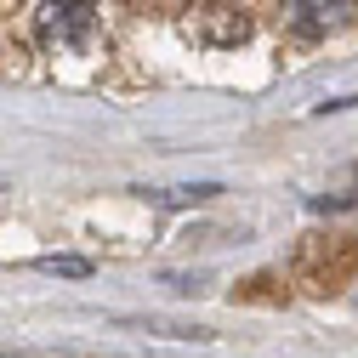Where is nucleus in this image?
Here are the masks:
<instances>
[{"label": "nucleus", "mask_w": 358, "mask_h": 358, "mask_svg": "<svg viewBox=\"0 0 358 358\" xmlns=\"http://www.w3.org/2000/svg\"><path fill=\"white\" fill-rule=\"evenodd\" d=\"M40 267H46V273H63V279H85L92 273V262H80V256H46Z\"/></svg>", "instance_id": "obj_4"}, {"label": "nucleus", "mask_w": 358, "mask_h": 358, "mask_svg": "<svg viewBox=\"0 0 358 358\" xmlns=\"http://www.w3.org/2000/svg\"><path fill=\"white\" fill-rule=\"evenodd\" d=\"M34 29L52 52H92L97 46V6L92 0H46L34 12Z\"/></svg>", "instance_id": "obj_1"}, {"label": "nucleus", "mask_w": 358, "mask_h": 358, "mask_svg": "<svg viewBox=\"0 0 358 358\" xmlns=\"http://www.w3.org/2000/svg\"><path fill=\"white\" fill-rule=\"evenodd\" d=\"M352 17V0H279V29L296 40H319Z\"/></svg>", "instance_id": "obj_2"}, {"label": "nucleus", "mask_w": 358, "mask_h": 358, "mask_svg": "<svg viewBox=\"0 0 358 358\" xmlns=\"http://www.w3.org/2000/svg\"><path fill=\"white\" fill-rule=\"evenodd\" d=\"M194 34L205 40V46H239V40L250 34V17H245V12H228V6H210V12L194 23Z\"/></svg>", "instance_id": "obj_3"}]
</instances>
